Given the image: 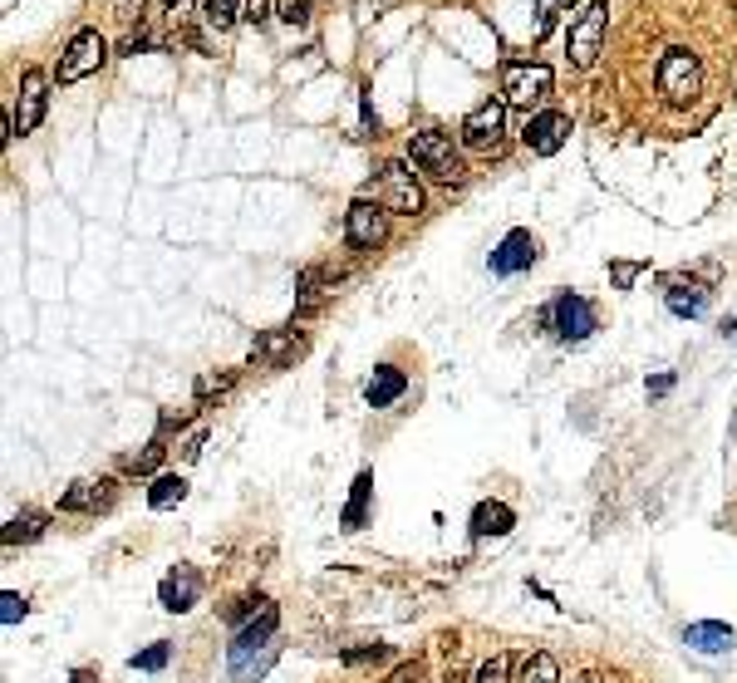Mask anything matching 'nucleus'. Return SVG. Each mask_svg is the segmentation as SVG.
<instances>
[{"mask_svg": "<svg viewBox=\"0 0 737 683\" xmlns=\"http://www.w3.org/2000/svg\"><path fill=\"white\" fill-rule=\"evenodd\" d=\"M231 384H236V374H202V379H197V399L207 403V399H212V394L222 399V394H227Z\"/></svg>", "mask_w": 737, "mask_h": 683, "instance_id": "obj_30", "label": "nucleus"}, {"mask_svg": "<svg viewBox=\"0 0 737 683\" xmlns=\"http://www.w3.org/2000/svg\"><path fill=\"white\" fill-rule=\"evenodd\" d=\"M610 30V0H585L566 25V50L580 69H590L595 55H600V40Z\"/></svg>", "mask_w": 737, "mask_h": 683, "instance_id": "obj_2", "label": "nucleus"}, {"mask_svg": "<svg viewBox=\"0 0 737 683\" xmlns=\"http://www.w3.org/2000/svg\"><path fill=\"white\" fill-rule=\"evenodd\" d=\"M511 526H516V512L507 502H482L472 512V536H507Z\"/></svg>", "mask_w": 737, "mask_h": 683, "instance_id": "obj_19", "label": "nucleus"}, {"mask_svg": "<svg viewBox=\"0 0 737 683\" xmlns=\"http://www.w3.org/2000/svg\"><path fill=\"white\" fill-rule=\"evenodd\" d=\"M325 271H305L300 276V300H295V315H310V310H320L325 305Z\"/></svg>", "mask_w": 737, "mask_h": 683, "instance_id": "obj_24", "label": "nucleus"}, {"mask_svg": "<svg viewBox=\"0 0 737 683\" xmlns=\"http://www.w3.org/2000/svg\"><path fill=\"white\" fill-rule=\"evenodd\" d=\"M104 59H109V40H104L99 30H79V35L69 40V50L59 55L55 79H59V84H79V79L99 74V69H104Z\"/></svg>", "mask_w": 737, "mask_h": 683, "instance_id": "obj_7", "label": "nucleus"}, {"mask_svg": "<svg viewBox=\"0 0 737 683\" xmlns=\"http://www.w3.org/2000/svg\"><path fill=\"white\" fill-rule=\"evenodd\" d=\"M45 89H50V79L40 69H30L20 79V99H15V114H10V138H25V133H35L45 123V104H50Z\"/></svg>", "mask_w": 737, "mask_h": 683, "instance_id": "obj_11", "label": "nucleus"}, {"mask_svg": "<svg viewBox=\"0 0 737 683\" xmlns=\"http://www.w3.org/2000/svg\"><path fill=\"white\" fill-rule=\"evenodd\" d=\"M187 497V477H177V472H163V477H153V487H148V502L163 512L172 502H182Z\"/></svg>", "mask_w": 737, "mask_h": 683, "instance_id": "obj_23", "label": "nucleus"}, {"mask_svg": "<svg viewBox=\"0 0 737 683\" xmlns=\"http://www.w3.org/2000/svg\"><path fill=\"white\" fill-rule=\"evenodd\" d=\"M551 84H556V74L546 64H521V59L502 64V104L507 109H536V104H546L551 99Z\"/></svg>", "mask_w": 737, "mask_h": 683, "instance_id": "obj_4", "label": "nucleus"}, {"mask_svg": "<svg viewBox=\"0 0 737 683\" xmlns=\"http://www.w3.org/2000/svg\"><path fill=\"white\" fill-rule=\"evenodd\" d=\"M69 683H99V674H89V669H79V674H74V679Z\"/></svg>", "mask_w": 737, "mask_h": 683, "instance_id": "obj_41", "label": "nucleus"}, {"mask_svg": "<svg viewBox=\"0 0 737 683\" xmlns=\"http://www.w3.org/2000/svg\"><path fill=\"white\" fill-rule=\"evenodd\" d=\"M561 5H575V0H561Z\"/></svg>", "mask_w": 737, "mask_h": 683, "instance_id": "obj_45", "label": "nucleus"}, {"mask_svg": "<svg viewBox=\"0 0 737 683\" xmlns=\"http://www.w3.org/2000/svg\"><path fill=\"white\" fill-rule=\"evenodd\" d=\"M472 683H511V654H492V659L477 669Z\"/></svg>", "mask_w": 737, "mask_h": 683, "instance_id": "obj_29", "label": "nucleus"}, {"mask_svg": "<svg viewBox=\"0 0 737 683\" xmlns=\"http://www.w3.org/2000/svg\"><path fill=\"white\" fill-rule=\"evenodd\" d=\"M443 683H467V674H462V669H448V674H443Z\"/></svg>", "mask_w": 737, "mask_h": 683, "instance_id": "obj_42", "label": "nucleus"}, {"mask_svg": "<svg viewBox=\"0 0 737 683\" xmlns=\"http://www.w3.org/2000/svg\"><path fill=\"white\" fill-rule=\"evenodd\" d=\"M536 256H541V241H536L531 231L526 227L507 231V236L497 241V251H492V276H521V271L536 266Z\"/></svg>", "mask_w": 737, "mask_h": 683, "instance_id": "obj_12", "label": "nucleus"}, {"mask_svg": "<svg viewBox=\"0 0 737 683\" xmlns=\"http://www.w3.org/2000/svg\"><path fill=\"white\" fill-rule=\"evenodd\" d=\"M197 595H202V575L192 566H177L163 575V585H158V600H163V610L172 615H182V610H192L197 605Z\"/></svg>", "mask_w": 737, "mask_h": 683, "instance_id": "obj_14", "label": "nucleus"}, {"mask_svg": "<svg viewBox=\"0 0 737 683\" xmlns=\"http://www.w3.org/2000/svg\"><path fill=\"white\" fill-rule=\"evenodd\" d=\"M511 683H561V664H556L546 649H531V654L516 664V679Z\"/></svg>", "mask_w": 737, "mask_h": 683, "instance_id": "obj_20", "label": "nucleus"}, {"mask_svg": "<svg viewBox=\"0 0 737 683\" xmlns=\"http://www.w3.org/2000/svg\"><path fill=\"white\" fill-rule=\"evenodd\" d=\"M276 629H281V610L276 605H266L256 620H246V625L236 629V639H231V649H227V664L236 679L246 674L251 654H276Z\"/></svg>", "mask_w": 737, "mask_h": 683, "instance_id": "obj_5", "label": "nucleus"}, {"mask_svg": "<svg viewBox=\"0 0 737 683\" xmlns=\"http://www.w3.org/2000/svg\"><path fill=\"white\" fill-rule=\"evenodd\" d=\"M163 15H168L172 25H187L192 20V0H163Z\"/></svg>", "mask_w": 737, "mask_h": 683, "instance_id": "obj_37", "label": "nucleus"}, {"mask_svg": "<svg viewBox=\"0 0 737 683\" xmlns=\"http://www.w3.org/2000/svg\"><path fill=\"white\" fill-rule=\"evenodd\" d=\"M163 453H168V448H163V438H158V443H148L143 453H133V457H128L123 467H128L133 477H148V472H158V462H163Z\"/></svg>", "mask_w": 737, "mask_h": 683, "instance_id": "obj_27", "label": "nucleus"}, {"mask_svg": "<svg viewBox=\"0 0 737 683\" xmlns=\"http://www.w3.org/2000/svg\"><path fill=\"white\" fill-rule=\"evenodd\" d=\"M403 389H408L403 369H394V364H379V369H374V379L364 384V399H369V408H389V403L403 399Z\"/></svg>", "mask_w": 737, "mask_h": 683, "instance_id": "obj_17", "label": "nucleus"}, {"mask_svg": "<svg viewBox=\"0 0 737 683\" xmlns=\"http://www.w3.org/2000/svg\"><path fill=\"white\" fill-rule=\"evenodd\" d=\"M580 683H610V679H600V674H585V679H580Z\"/></svg>", "mask_w": 737, "mask_h": 683, "instance_id": "obj_44", "label": "nucleus"}, {"mask_svg": "<svg viewBox=\"0 0 737 683\" xmlns=\"http://www.w3.org/2000/svg\"><path fill=\"white\" fill-rule=\"evenodd\" d=\"M45 531V516L40 512H20L10 526H5V546H20V541H35Z\"/></svg>", "mask_w": 737, "mask_h": 683, "instance_id": "obj_26", "label": "nucleus"}, {"mask_svg": "<svg viewBox=\"0 0 737 683\" xmlns=\"http://www.w3.org/2000/svg\"><path fill=\"white\" fill-rule=\"evenodd\" d=\"M168 644H148V649H143V654H133V659H128V664H133V669H143V674H158V669H168Z\"/></svg>", "mask_w": 737, "mask_h": 683, "instance_id": "obj_28", "label": "nucleus"}, {"mask_svg": "<svg viewBox=\"0 0 737 683\" xmlns=\"http://www.w3.org/2000/svg\"><path fill=\"white\" fill-rule=\"evenodd\" d=\"M669 310H674V315H688V320H693V315H703V310H708V290H703V285H683V281H669Z\"/></svg>", "mask_w": 737, "mask_h": 683, "instance_id": "obj_21", "label": "nucleus"}, {"mask_svg": "<svg viewBox=\"0 0 737 683\" xmlns=\"http://www.w3.org/2000/svg\"><path fill=\"white\" fill-rule=\"evenodd\" d=\"M109 497H114V482L109 477H99V482H74L69 492H64V512H99V507H109Z\"/></svg>", "mask_w": 737, "mask_h": 683, "instance_id": "obj_18", "label": "nucleus"}, {"mask_svg": "<svg viewBox=\"0 0 737 683\" xmlns=\"http://www.w3.org/2000/svg\"><path fill=\"white\" fill-rule=\"evenodd\" d=\"M241 5H246V0H202V20H207L212 30H231V25L241 20Z\"/></svg>", "mask_w": 737, "mask_h": 683, "instance_id": "obj_25", "label": "nucleus"}, {"mask_svg": "<svg viewBox=\"0 0 737 683\" xmlns=\"http://www.w3.org/2000/svg\"><path fill=\"white\" fill-rule=\"evenodd\" d=\"M566 133H570V118L561 114V109H541V114L526 118V128H521V143H526L536 158H551V153H561Z\"/></svg>", "mask_w": 737, "mask_h": 683, "instance_id": "obj_13", "label": "nucleus"}, {"mask_svg": "<svg viewBox=\"0 0 737 683\" xmlns=\"http://www.w3.org/2000/svg\"><path fill=\"white\" fill-rule=\"evenodd\" d=\"M285 25H310V0H281Z\"/></svg>", "mask_w": 737, "mask_h": 683, "instance_id": "obj_34", "label": "nucleus"}, {"mask_svg": "<svg viewBox=\"0 0 737 683\" xmlns=\"http://www.w3.org/2000/svg\"><path fill=\"white\" fill-rule=\"evenodd\" d=\"M384 654H389L384 644H359V649H344L340 659H344V664H349V669H359V664H379Z\"/></svg>", "mask_w": 737, "mask_h": 683, "instance_id": "obj_31", "label": "nucleus"}, {"mask_svg": "<svg viewBox=\"0 0 737 683\" xmlns=\"http://www.w3.org/2000/svg\"><path fill=\"white\" fill-rule=\"evenodd\" d=\"M192 418V408H177V413H163V433H172V428H182Z\"/></svg>", "mask_w": 737, "mask_h": 683, "instance_id": "obj_39", "label": "nucleus"}, {"mask_svg": "<svg viewBox=\"0 0 737 683\" xmlns=\"http://www.w3.org/2000/svg\"><path fill=\"white\" fill-rule=\"evenodd\" d=\"M723 335H728V340H737V320H728V325H723Z\"/></svg>", "mask_w": 737, "mask_h": 683, "instance_id": "obj_43", "label": "nucleus"}, {"mask_svg": "<svg viewBox=\"0 0 737 683\" xmlns=\"http://www.w3.org/2000/svg\"><path fill=\"white\" fill-rule=\"evenodd\" d=\"M305 354V335L290 325V330H276V335H261L256 349H251V359L256 364H271V369H285L290 359H300Z\"/></svg>", "mask_w": 737, "mask_h": 683, "instance_id": "obj_15", "label": "nucleus"}, {"mask_svg": "<svg viewBox=\"0 0 737 683\" xmlns=\"http://www.w3.org/2000/svg\"><path fill=\"white\" fill-rule=\"evenodd\" d=\"M502 123H507V104H502V99H487V104H477L472 114L462 118L457 138H462V148H472V153H497V148H502Z\"/></svg>", "mask_w": 737, "mask_h": 683, "instance_id": "obj_10", "label": "nucleus"}, {"mask_svg": "<svg viewBox=\"0 0 737 683\" xmlns=\"http://www.w3.org/2000/svg\"><path fill=\"white\" fill-rule=\"evenodd\" d=\"M639 276H644V266H639V261H610V281H615V290H629Z\"/></svg>", "mask_w": 737, "mask_h": 683, "instance_id": "obj_32", "label": "nucleus"}, {"mask_svg": "<svg viewBox=\"0 0 737 683\" xmlns=\"http://www.w3.org/2000/svg\"><path fill=\"white\" fill-rule=\"evenodd\" d=\"M541 325H551V330H556V340L580 344V340H590V335H595V305H590L585 295H575V290H561V295L546 305Z\"/></svg>", "mask_w": 737, "mask_h": 683, "instance_id": "obj_6", "label": "nucleus"}, {"mask_svg": "<svg viewBox=\"0 0 737 683\" xmlns=\"http://www.w3.org/2000/svg\"><path fill=\"white\" fill-rule=\"evenodd\" d=\"M344 236H349L354 251H379V246L389 241V207H384V202H369V197L349 202V212H344Z\"/></svg>", "mask_w": 737, "mask_h": 683, "instance_id": "obj_9", "label": "nucleus"}, {"mask_svg": "<svg viewBox=\"0 0 737 683\" xmlns=\"http://www.w3.org/2000/svg\"><path fill=\"white\" fill-rule=\"evenodd\" d=\"M241 20H246V25H266V20H271V0H246V5H241Z\"/></svg>", "mask_w": 737, "mask_h": 683, "instance_id": "obj_35", "label": "nucleus"}, {"mask_svg": "<svg viewBox=\"0 0 737 683\" xmlns=\"http://www.w3.org/2000/svg\"><path fill=\"white\" fill-rule=\"evenodd\" d=\"M389 683H423V659H408V664H398Z\"/></svg>", "mask_w": 737, "mask_h": 683, "instance_id": "obj_36", "label": "nucleus"}, {"mask_svg": "<svg viewBox=\"0 0 737 683\" xmlns=\"http://www.w3.org/2000/svg\"><path fill=\"white\" fill-rule=\"evenodd\" d=\"M408 163L423 172L428 182H438V187H457V182H462V158H457L453 138L438 133V128L413 133V143H408Z\"/></svg>", "mask_w": 737, "mask_h": 683, "instance_id": "obj_1", "label": "nucleus"}, {"mask_svg": "<svg viewBox=\"0 0 737 683\" xmlns=\"http://www.w3.org/2000/svg\"><path fill=\"white\" fill-rule=\"evenodd\" d=\"M25 610H30V605H25V595H15V590H5V595H0V620H5V625H20V620H25Z\"/></svg>", "mask_w": 737, "mask_h": 683, "instance_id": "obj_33", "label": "nucleus"}, {"mask_svg": "<svg viewBox=\"0 0 737 683\" xmlns=\"http://www.w3.org/2000/svg\"><path fill=\"white\" fill-rule=\"evenodd\" d=\"M379 202L398 212V217H418L423 212V187H418V177H413V163H384L379 168Z\"/></svg>", "mask_w": 737, "mask_h": 683, "instance_id": "obj_8", "label": "nucleus"}, {"mask_svg": "<svg viewBox=\"0 0 737 683\" xmlns=\"http://www.w3.org/2000/svg\"><path fill=\"white\" fill-rule=\"evenodd\" d=\"M683 639L698 649V654H728L737 644L733 625H723V620H703V625H688L683 629Z\"/></svg>", "mask_w": 737, "mask_h": 683, "instance_id": "obj_16", "label": "nucleus"}, {"mask_svg": "<svg viewBox=\"0 0 737 683\" xmlns=\"http://www.w3.org/2000/svg\"><path fill=\"white\" fill-rule=\"evenodd\" d=\"M369 492H374V472H359L354 477V492H349V507H344V531H359L364 516H369Z\"/></svg>", "mask_w": 737, "mask_h": 683, "instance_id": "obj_22", "label": "nucleus"}, {"mask_svg": "<svg viewBox=\"0 0 737 683\" xmlns=\"http://www.w3.org/2000/svg\"><path fill=\"white\" fill-rule=\"evenodd\" d=\"M674 389V374H659V379H649V394H669Z\"/></svg>", "mask_w": 737, "mask_h": 683, "instance_id": "obj_40", "label": "nucleus"}, {"mask_svg": "<svg viewBox=\"0 0 737 683\" xmlns=\"http://www.w3.org/2000/svg\"><path fill=\"white\" fill-rule=\"evenodd\" d=\"M202 443H207V433H192V438L182 443V462H192V457H202Z\"/></svg>", "mask_w": 737, "mask_h": 683, "instance_id": "obj_38", "label": "nucleus"}, {"mask_svg": "<svg viewBox=\"0 0 737 683\" xmlns=\"http://www.w3.org/2000/svg\"><path fill=\"white\" fill-rule=\"evenodd\" d=\"M659 94L674 104V109H683V104H693L698 99V89H703V64H698V55L693 50H664V59H659Z\"/></svg>", "mask_w": 737, "mask_h": 683, "instance_id": "obj_3", "label": "nucleus"}]
</instances>
